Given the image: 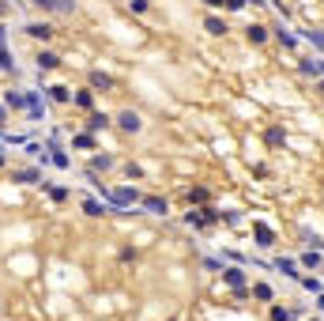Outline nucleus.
Returning <instances> with one entry per match:
<instances>
[{
	"label": "nucleus",
	"mask_w": 324,
	"mask_h": 321,
	"mask_svg": "<svg viewBox=\"0 0 324 321\" xmlns=\"http://www.w3.org/2000/svg\"><path fill=\"white\" fill-rule=\"evenodd\" d=\"M27 34H30V38H49L53 30L45 27V23H34V27H27Z\"/></svg>",
	"instance_id": "f257e3e1"
},
{
	"label": "nucleus",
	"mask_w": 324,
	"mask_h": 321,
	"mask_svg": "<svg viewBox=\"0 0 324 321\" xmlns=\"http://www.w3.org/2000/svg\"><path fill=\"white\" fill-rule=\"evenodd\" d=\"M121 125H125V129H140V117L136 114H121Z\"/></svg>",
	"instance_id": "f03ea898"
},
{
	"label": "nucleus",
	"mask_w": 324,
	"mask_h": 321,
	"mask_svg": "<svg viewBox=\"0 0 324 321\" xmlns=\"http://www.w3.org/2000/svg\"><path fill=\"white\" fill-rule=\"evenodd\" d=\"M38 64H42V68H57V57H53V53H42V57H38Z\"/></svg>",
	"instance_id": "7ed1b4c3"
},
{
	"label": "nucleus",
	"mask_w": 324,
	"mask_h": 321,
	"mask_svg": "<svg viewBox=\"0 0 324 321\" xmlns=\"http://www.w3.org/2000/svg\"><path fill=\"white\" fill-rule=\"evenodd\" d=\"M249 38L253 42H264V27H249Z\"/></svg>",
	"instance_id": "20e7f679"
},
{
	"label": "nucleus",
	"mask_w": 324,
	"mask_h": 321,
	"mask_svg": "<svg viewBox=\"0 0 324 321\" xmlns=\"http://www.w3.org/2000/svg\"><path fill=\"white\" fill-rule=\"evenodd\" d=\"M34 4H38V8H53L57 0H34Z\"/></svg>",
	"instance_id": "423d86ee"
},
{
	"label": "nucleus",
	"mask_w": 324,
	"mask_h": 321,
	"mask_svg": "<svg viewBox=\"0 0 324 321\" xmlns=\"http://www.w3.org/2000/svg\"><path fill=\"white\" fill-rule=\"evenodd\" d=\"M208 30H211V34H223L226 27H223V23H219V19H208Z\"/></svg>",
	"instance_id": "39448f33"
}]
</instances>
